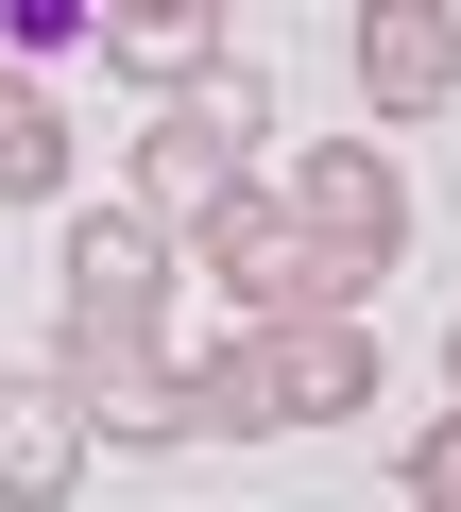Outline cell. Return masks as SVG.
<instances>
[{
	"label": "cell",
	"instance_id": "cell-1",
	"mask_svg": "<svg viewBox=\"0 0 461 512\" xmlns=\"http://www.w3.org/2000/svg\"><path fill=\"white\" fill-rule=\"evenodd\" d=\"M257 137H274V103H257V69H205L188 103H154V137H137V222H171V239H205L222 205L257 188Z\"/></svg>",
	"mask_w": 461,
	"mask_h": 512
},
{
	"label": "cell",
	"instance_id": "cell-2",
	"mask_svg": "<svg viewBox=\"0 0 461 512\" xmlns=\"http://www.w3.org/2000/svg\"><path fill=\"white\" fill-rule=\"evenodd\" d=\"M274 188L308 205V256H325V291H342V308H376V274L410 256V171H393V154H359V137H325V154H291Z\"/></svg>",
	"mask_w": 461,
	"mask_h": 512
},
{
	"label": "cell",
	"instance_id": "cell-3",
	"mask_svg": "<svg viewBox=\"0 0 461 512\" xmlns=\"http://www.w3.org/2000/svg\"><path fill=\"white\" fill-rule=\"evenodd\" d=\"M188 274H205L222 308H240V325H308V308H342V291H325V256H308V205H291L274 171H257L240 205H222V222L188 239Z\"/></svg>",
	"mask_w": 461,
	"mask_h": 512
},
{
	"label": "cell",
	"instance_id": "cell-4",
	"mask_svg": "<svg viewBox=\"0 0 461 512\" xmlns=\"http://www.w3.org/2000/svg\"><path fill=\"white\" fill-rule=\"evenodd\" d=\"M52 393L86 444H188V393H171V325H52Z\"/></svg>",
	"mask_w": 461,
	"mask_h": 512
},
{
	"label": "cell",
	"instance_id": "cell-5",
	"mask_svg": "<svg viewBox=\"0 0 461 512\" xmlns=\"http://www.w3.org/2000/svg\"><path fill=\"white\" fill-rule=\"evenodd\" d=\"M52 274H69V325H171V291H188V239H171V222H137V205H69Z\"/></svg>",
	"mask_w": 461,
	"mask_h": 512
},
{
	"label": "cell",
	"instance_id": "cell-6",
	"mask_svg": "<svg viewBox=\"0 0 461 512\" xmlns=\"http://www.w3.org/2000/svg\"><path fill=\"white\" fill-rule=\"evenodd\" d=\"M342 52H359V103L376 120H444L461 103V0H359Z\"/></svg>",
	"mask_w": 461,
	"mask_h": 512
},
{
	"label": "cell",
	"instance_id": "cell-7",
	"mask_svg": "<svg viewBox=\"0 0 461 512\" xmlns=\"http://www.w3.org/2000/svg\"><path fill=\"white\" fill-rule=\"evenodd\" d=\"M257 359H274V427H359V410H376V325H359V308L257 325Z\"/></svg>",
	"mask_w": 461,
	"mask_h": 512
},
{
	"label": "cell",
	"instance_id": "cell-8",
	"mask_svg": "<svg viewBox=\"0 0 461 512\" xmlns=\"http://www.w3.org/2000/svg\"><path fill=\"white\" fill-rule=\"evenodd\" d=\"M86 35H103V69L154 86V103H188L205 69H240V18H222V0H103Z\"/></svg>",
	"mask_w": 461,
	"mask_h": 512
},
{
	"label": "cell",
	"instance_id": "cell-9",
	"mask_svg": "<svg viewBox=\"0 0 461 512\" xmlns=\"http://www.w3.org/2000/svg\"><path fill=\"white\" fill-rule=\"evenodd\" d=\"M171 393H188V444H274V359H257V325H188V308H171Z\"/></svg>",
	"mask_w": 461,
	"mask_h": 512
},
{
	"label": "cell",
	"instance_id": "cell-10",
	"mask_svg": "<svg viewBox=\"0 0 461 512\" xmlns=\"http://www.w3.org/2000/svg\"><path fill=\"white\" fill-rule=\"evenodd\" d=\"M86 461H103V444L69 427V393H52V376H0V512H69V495H86Z\"/></svg>",
	"mask_w": 461,
	"mask_h": 512
},
{
	"label": "cell",
	"instance_id": "cell-11",
	"mask_svg": "<svg viewBox=\"0 0 461 512\" xmlns=\"http://www.w3.org/2000/svg\"><path fill=\"white\" fill-rule=\"evenodd\" d=\"M52 188H69V103L0 52V205H52Z\"/></svg>",
	"mask_w": 461,
	"mask_h": 512
},
{
	"label": "cell",
	"instance_id": "cell-12",
	"mask_svg": "<svg viewBox=\"0 0 461 512\" xmlns=\"http://www.w3.org/2000/svg\"><path fill=\"white\" fill-rule=\"evenodd\" d=\"M410 512H461V410H427V444H410Z\"/></svg>",
	"mask_w": 461,
	"mask_h": 512
},
{
	"label": "cell",
	"instance_id": "cell-13",
	"mask_svg": "<svg viewBox=\"0 0 461 512\" xmlns=\"http://www.w3.org/2000/svg\"><path fill=\"white\" fill-rule=\"evenodd\" d=\"M444 410H461V325H444Z\"/></svg>",
	"mask_w": 461,
	"mask_h": 512
}]
</instances>
